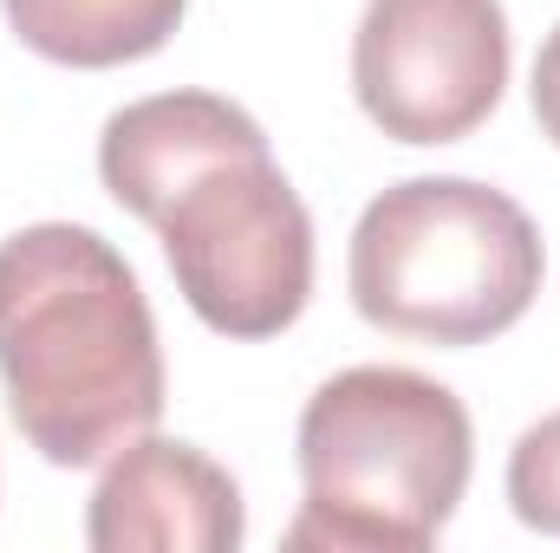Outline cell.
Instances as JSON below:
<instances>
[{
    "label": "cell",
    "instance_id": "9",
    "mask_svg": "<svg viewBox=\"0 0 560 553\" xmlns=\"http://www.w3.org/2000/svg\"><path fill=\"white\" fill-rule=\"evenodd\" d=\"M528 98H535L541 131L560 143V26L541 39V52H535V85H528Z\"/></svg>",
    "mask_w": 560,
    "mask_h": 553
},
{
    "label": "cell",
    "instance_id": "4",
    "mask_svg": "<svg viewBox=\"0 0 560 553\" xmlns=\"http://www.w3.org/2000/svg\"><path fill=\"white\" fill-rule=\"evenodd\" d=\"M541 228L469 176H411L365 202L352 228V306L398 339L482 345L541 293Z\"/></svg>",
    "mask_w": 560,
    "mask_h": 553
},
{
    "label": "cell",
    "instance_id": "7",
    "mask_svg": "<svg viewBox=\"0 0 560 553\" xmlns=\"http://www.w3.org/2000/svg\"><path fill=\"white\" fill-rule=\"evenodd\" d=\"M0 7L20 46H33L39 59L105 72V66L150 59L176 33L189 0H0Z\"/></svg>",
    "mask_w": 560,
    "mask_h": 553
},
{
    "label": "cell",
    "instance_id": "6",
    "mask_svg": "<svg viewBox=\"0 0 560 553\" xmlns=\"http://www.w3.org/2000/svg\"><path fill=\"white\" fill-rule=\"evenodd\" d=\"M248 534L235 475L196 443L150 436L125 443L92 489L85 541L98 553H235Z\"/></svg>",
    "mask_w": 560,
    "mask_h": 553
},
{
    "label": "cell",
    "instance_id": "3",
    "mask_svg": "<svg viewBox=\"0 0 560 553\" xmlns=\"http://www.w3.org/2000/svg\"><path fill=\"white\" fill-rule=\"evenodd\" d=\"M476 430L450 385L405 365H352L300 411L306 502L287 548L423 553L456 515Z\"/></svg>",
    "mask_w": 560,
    "mask_h": 553
},
{
    "label": "cell",
    "instance_id": "5",
    "mask_svg": "<svg viewBox=\"0 0 560 553\" xmlns=\"http://www.w3.org/2000/svg\"><path fill=\"white\" fill-rule=\"evenodd\" d=\"M509 85L502 0H365L352 33V92L398 143L469 138Z\"/></svg>",
    "mask_w": 560,
    "mask_h": 553
},
{
    "label": "cell",
    "instance_id": "1",
    "mask_svg": "<svg viewBox=\"0 0 560 553\" xmlns=\"http://www.w3.org/2000/svg\"><path fill=\"white\" fill-rule=\"evenodd\" d=\"M98 176L163 235L189 313L222 339H275L313 299V215L268 131L215 92H156L105 118Z\"/></svg>",
    "mask_w": 560,
    "mask_h": 553
},
{
    "label": "cell",
    "instance_id": "2",
    "mask_svg": "<svg viewBox=\"0 0 560 553\" xmlns=\"http://www.w3.org/2000/svg\"><path fill=\"white\" fill-rule=\"evenodd\" d=\"M0 385L52 469L112 462L163 416L156 319L105 235L33 222L0 242Z\"/></svg>",
    "mask_w": 560,
    "mask_h": 553
},
{
    "label": "cell",
    "instance_id": "8",
    "mask_svg": "<svg viewBox=\"0 0 560 553\" xmlns=\"http://www.w3.org/2000/svg\"><path fill=\"white\" fill-rule=\"evenodd\" d=\"M509 502L528 528L560 534V411L528 423L509 449Z\"/></svg>",
    "mask_w": 560,
    "mask_h": 553
}]
</instances>
